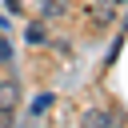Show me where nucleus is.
<instances>
[{"mask_svg":"<svg viewBox=\"0 0 128 128\" xmlns=\"http://www.w3.org/2000/svg\"><path fill=\"white\" fill-rule=\"evenodd\" d=\"M112 8H116V0H100V4L92 8V16H96L100 24H108V20H112Z\"/></svg>","mask_w":128,"mask_h":128,"instance_id":"5","label":"nucleus"},{"mask_svg":"<svg viewBox=\"0 0 128 128\" xmlns=\"http://www.w3.org/2000/svg\"><path fill=\"white\" fill-rule=\"evenodd\" d=\"M16 60V52H12V44H8V36L0 32V64H12Z\"/></svg>","mask_w":128,"mask_h":128,"instance_id":"6","label":"nucleus"},{"mask_svg":"<svg viewBox=\"0 0 128 128\" xmlns=\"http://www.w3.org/2000/svg\"><path fill=\"white\" fill-rule=\"evenodd\" d=\"M24 40H28V44H48V24H44V20H32V24L24 28Z\"/></svg>","mask_w":128,"mask_h":128,"instance_id":"3","label":"nucleus"},{"mask_svg":"<svg viewBox=\"0 0 128 128\" xmlns=\"http://www.w3.org/2000/svg\"><path fill=\"white\" fill-rule=\"evenodd\" d=\"M48 108H52V96H36L28 112H32V116H40V112H48Z\"/></svg>","mask_w":128,"mask_h":128,"instance_id":"7","label":"nucleus"},{"mask_svg":"<svg viewBox=\"0 0 128 128\" xmlns=\"http://www.w3.org/2000/svg\"><path fill=\"white\" fill-rule=\"evenodd\" d=\"M8 8H20V0H8Z\"/></svg>","mask_w":128,"mask_h":128,"instance_id":"8","label":"nucleus"},{"mask_svg":"<svg viewBox=\"0 0 128 128\" xmlns=\"http://www.w3.org/2000/svg\"><path fill=\"white\" fill-rule=\"evenodd\" d=\"M116 4H128V0H116Z\"/></svg>","mask_w":128,"mask_h":128,"instance_id":"9","label":"nucleus"},{"mask_svg":"<svg viewBox=\"0 0 128 128\" xmlns=\"http://www.w3.org/2000/svg\"><path fill=\"white\" fill-rule=\"evenodd\" d=\"M80 124H88V128H104V124H116V120H112V112H104V108H88V112L80 116Z\"/></svg>","mask_w":128,"mask_h":128,"instance_id":"2","label":"nucleus"},{"mask_svg":"<svg viewBox=\"0 0 128 128\" xmlns=\"http://www.w3.org/2000/svg\"><path fill=\"white\" fill-rule=\"evenodd\" d=\"M16 104H20V84L8 76V80H0V116L8 120V116L16 112Z\"/></svg>","mask_w":128,"mask_h":128,"instance_id":"1","label":"nucleus"},{"mask_svg":"<svg viewBox=\"0 0 128 128\" xmlns=\"http://www.w3.org/2000/svg\"><path fill=\"white\" fill-rule=\"evenodd\" d=\"M68 12V0H40V16L44 20H60Z\"/></svg>","mask_w":128,"mask_h":128,"instance_id":"4","label":"nucleus"}]
</instances>
